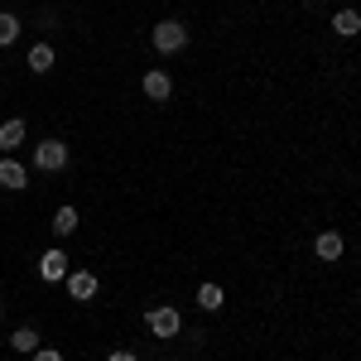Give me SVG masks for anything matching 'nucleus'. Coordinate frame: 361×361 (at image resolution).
Masks as SVG:
<instances>
[{
    "instance_id": "f257e3e1",
    "label": "nucleus",
    "mask_w": 361,
    "mask_h": 361,
    "mask_svg": "<svg viewBox=\"0 0 361 361\" xmlns=\"http://www.w3.org/2000/svg\"><path fill=\"white\" fill-rule=\"evenodd\" d=\"M145 328L159 337V342H169V337L183 333V313H178L173 304H159V308H149V313H145Z\"/></svg>"
},
{
    "instance_id": "f03ea898",
    "label": "nucleus",
    "mask_w": 361,
    "mask_h": 361,
    "mask_svg": "<svg viewBox=\"0 0 361 361\" xmlns=\"http://www.w3.org/2000/svg\"><path fill=\"white\" fill-rule=\"evenodd\" d=\"M149 39H154V54H183L188 49V29L178 25V20H159Z\"/></svg>"
},
{
    "instance_id": "7ed1b4c3",
    "label": "nucleus",
    "mask_w": 361,
    "mask_h": 361,
    "mask_svg": "<svg viewBox=\"0 0 361 361\" xmlns=\"http://www.w3.org/2000/svg\"><path fill=\"white\" fill-rule=\"evenodd\" d=\"M34 169H39V173L68 169V145H63V140H39V145H34Z\"/></svg>"
},
{
    "instance_id": "20e7f679",
    "label": "nucleus",
    "mask_w": 361,
    "mask_h": 361,
    "mask_svg": "<svg viewBox=\"0 0 361 361\" xmlns=\"http://www.w3.org/2000/svg\"><path fill=\"white\" fill-rule=\"evenodd\" d=\"M39 275H44V284H63L68 279V250H44L39 255Z\"/></svg>"
},
{
    "instance_id": "39448f33",
    "label": "nucleus",
    "mask_w": 361,
    "mask_h": 361,
    "mask_svg": "<svg viewBox=\"0 0 361 361\" xmlns=\"http://www.w3.org/2000/svg\"><path fill=\"white\" fill-rule=\"evenodd\" d=\"M0 188H5V193L29 188V169L20 164V159H10V154H0Z\"/></svg>"
},
{
    "instance_id": "423d86ee",
    "label": "nucleus",
    "mask_w": 361,
    "mask_h": 361,
    "mask_svg": "<svg viewBox=\"0 0 361 361\" xmlns=\"http://www.w3.org/2000/svg\"><path fill=\"white\" fill-rule=\"evenodd\" d=\"M140 87H145V97H149V102H169V97H173V82H169L164 68H149V73L140 78Z\"/></svg>"
},
{
    "instance_id": "0eeeda50",
    "label": "nucleus",
    "mask_w": 361,
    "mask_h": 361,
    "mask_svg": "<svg viewBox=\"0 0 361 361\" xmlns=\"http://www.w3.org/2000/svg\"><path fill=\"white\" fill-rule=\"evenodd\" d=\"M63 284H68V294H73L78 304L97 299V275H92V270H68V279H63Z\"/></svg>"
},
{
    "instance_id": "6e6552de",
    "label": "nucleus",
    "mask_w": 361,
    "mask_h": 361,
    "mask_svg": "<svg viewBox=\"0 0 361 361\" xmlns=\"http://www.w3.org/2000/svg\"><path fill=\"white\" fill-rule=\"evenodd\" d=\"M25 121H20V116H10V121H5V126H0V154H10V149H20V145H25Z\"/></svg>"
},
{
    "instance_id": "1a4fd4ad",
    "label": "nucleus",
    "mask_w": 361,
    "mask_h": 361,
    "mask_svg": "<svg viewBox=\"0 0 361 361\" xmlns=\"http://www.w3.org/2000/svg\"><path fill=\"white\" fill-rule=\"evenodd\" d=\"M333 34L357 39V34H361V15H357V10H337V15H333Z\"/></svg>"
},
{
    "instance_id": "9d476101",
    "label": "nucleus",
    "mask_w": 361,
    "mask_h": 361,
    "mask_svg": "<svg viewBox=\"0 0 361 361\" xmlns=\"http://www.w3.org/2000/svg\"><path fill=\"white\" fill-rule=\"evenodd\" d=\"M73 231H78V207L63 202V207L54 212V236H73Z\"/></svg>"
},
{
    "instance_id": "9b49d317",
    "label": "nucleus",
    "mask_w": 361,
    "mask_h": 361,
    "mask_svg": "<svg viewBox=\"0 0 361 361\" xmlns=\"http://www.w3.org/2000/svg\"><path fill=\"white\" fill-rule=\"evenodd\" d=\"M313 255H318V260H337V255H342V236H337V231H323V236L313 241Z\"/></svg>"
},
{
    "instance_id": "f8f14e48",
    "label": "nucleus",
    "mask_w": 361,
    "mask_h": 361,
    "mask_svg": "<svg viewBox=\"0 0 361 361\" xmlns=\"http://www.w3.org/2000/svg\"><path fill=\"white\" fill-rule=\"evenodd\" d=\"M10 347L25 352V357H34V352H39V333H34V328H15V333H10Z\"/></svg>"
},
{
    "instance_id": "ddd939ff",
    "label": "nucleus",
    "mask_w": 361,
    "mask_h": 361,
    "mask_svg": "<svg viewBox=\"0 0 361 361\" xmlns=\"http://www.w3.org/2000/svg\"><path fill=\"white\" fill-rule=\"evenodd\" d=\"M54 68V44H34L29 49V73H49Z\"/></svg>"
},
{
    "instance_id": "4468645a",
    "label": "nucleus",
    "mask_w": 361,
    "mask_h": 361,
    "mask_svg": "<svg viewBox=\"0 0 361 361\" xmlns=\"http://www.w3.org/2000/svg\"><path fill=\"white\" fill-rule=\"evenodd\" d=\"M222 284H202V289H197V308H207V313H217V308H222Z\"/></svg>"
},
{
    "instance_id": "2eb2a0df",
    "label": "nucleus",
    "mask_w": 361,
    "mask_h": 361,
    "mask_svg": "<svg viewBox=\"0 0 361 361\" xmlns=\"http://www.w3.org/2000/svg\"><path fill=\"white\" fill-rule=\"evenodd\" d=\"M15 39H20V20H15L10 10H0V49H10Z\"/></svg>"
},
{
    "instance_id": "dca6fc26",
    "label": "nucleus",
    "mask_w": 361,
    "mask_h": 361,
    "mask_svg": "<svg viewBox=\"0 0 361 361\" xmlns=\"http://www.w3.org/2000/svg\"><path fill=\"white\" fill-rule=\"evenodd\" d=\"M29 361H63V352H54V347H39Z\"/></svg>"
},
{
    "instance_id": "f3484780",
    "label": "nucleus",
    "mask_w": 361,
    "mask_h": 361,
    "mask_svg": "<svg viewBox=\"0 0 361 361\" xmlns=\"http://www.w3.org/2000/svg\"><path fill=\"white\" fill-rule=\"evenodd\" d=\"M106 361H140V357H135V352H126V347H116V352H111Z\"/></svg>"
},
{
    "instance_id": "a211bd4d",
    "label": "nucleus",
    "mask_w": 361,
    "mask_h": 361,
    "mask_svg": "<svg viewBox=\"0 0 361 361\" xmlns=\"http://www.w3.org/2000/svg\"><path fill=\"white\" fill-rule=\"evenodd\" d=\"M0 318H5V304H0Z\"/></svg>"
}]
</instances>
